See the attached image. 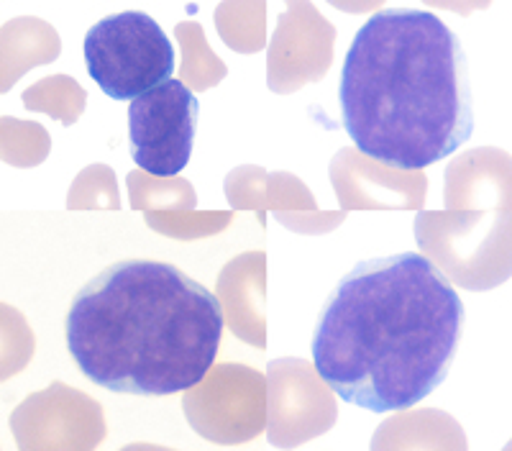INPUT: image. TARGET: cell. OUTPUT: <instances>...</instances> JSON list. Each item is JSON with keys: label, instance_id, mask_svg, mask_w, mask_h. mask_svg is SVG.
Masks as SVG:
<instances>
[{"label": "cell", "instance_id": "6da1fadb", "mask_svg": "<svg viewBox=\"0 0 512 451\" xmlns=\"http://www.w3.org/2000/svg\"><path fill=\"white\" fill-rule=\"evenodd\" d=\"M464 321L461 295L431 259L374 257L346 272L320 308L313 364L344 403L408 410L443 385Z\"/></svg>", "mask_w": 512, "mask_h": 451}, {"label": "cell", "instance_id": "7a4b0ae2", "mask_svg": "<svg viewBox=\"0 0 512 451\" xmlns=\"http://www.w3.org/2000/svg\"><path fill=\"white\" fill-rule=\"evenodd\" d=\"M338 100L356 149L400 170L431 167L474 134L461 39L420 8H384L356 31Z\"/></svg>", "mask_w": 512, "mask_h": 451}, {"label": "cell", "instance_id": "3957f363", "mask_svg": "<svg viewBox=\"0 0 512 451\" xmlns=\"http://www.w3.org/2000/svg\"><path fill=\"white\" fill-rule=\"evenodd\" d=\"M64 336L95 385L121 395H175L198 385L216 362L223 308L175 264L123 259L77 290Z\"/></svg>", "mask_w": 512, "mask_h": 451}, {"label": "cell", "instance_id": "277c9868", "mask_svg": "<svg viewBox=\"0 0 512 451\" xmlns=\"http://www.w3.org/2000/svg\"><path fill=\"white\" fill-rule=\"evenodd\" d=\"M85 65L108 98L136 100L175 72V47L152 16L123 11L85 34Z\"/></svg>", "mask_w": 512, "mask_h": 451}, {"label": "cell", "instance_id": "5b68a950", "mask_svg": "<svg viewBox=\"0 0 512 451\" xmlns=\"http://www.w3.org/2000/svg\"><path fill=\"white\" fill-rule=\"evenodd\" d=\"M200 103L185 82L167 80L128 106L131 157L154 177H172L190 162Z\"/></svg>", "mask_w": 512, "mask_h": 451}]
</instances>
